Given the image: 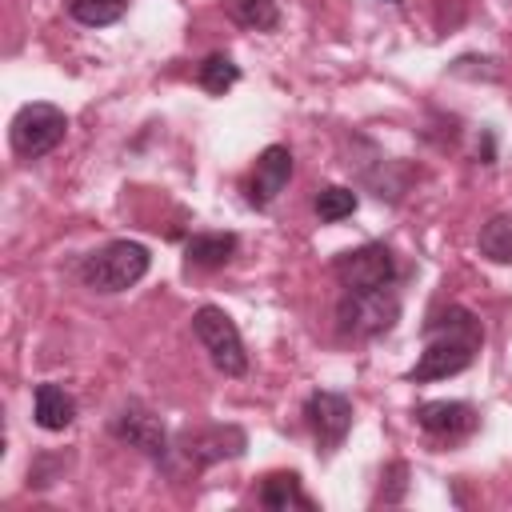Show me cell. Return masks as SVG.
Returning <instances> with one entry per match:
<instances>
[{
  "label": "cell",
  "instance_id": "obj_5",
  "mask_svg": "<svg viewBox=\"0 0 512 512\" xmlns=\"http://www.w3.org/2000/svg\"><path fill=\"white\" fill-rule=\"evenodd\" d=\"M68 136V116L48 104V100H32L24 104L16 116H12V128H8V144L20 160H40L48 156L60 140Z\"/></svg>",
  "mask_w": 512,
  "mask_h": 512
},
{
  "label": "cell",
  "instance_id": "obj_6",
  "mask_svg": "<svg viewBox=\"0 0 512 512\" xmlns=\"http://www.w3.org/2000/svg\"><path fill=\"white\" fill-rule=\"evenodd\" d=\"M332 276L340 280L344 292H360V288H388L400 280V264L392 256L388 244L368 240L360 248H348L332 260Z\"/></svg>",
  "mask_w": 512,
  "mask_h": 512
},
{
  "label": "cell",
  "instance_id": "obj_7",
  "mask_svg": "<svg viewBox=\"0 0 512 512\" xmlns=\"http://www.w3.org/2000/svg\"><path fill=\"white\" fill-rule=\"evenodd\" d=\"M108 432H112L120 444L144 452L152 464H168V452H172L168 428H164V420H160L144 400H124V404L112 412Z\"/></svg>",
  "mask_w": 512,
  "mask_h": 512
},
{
  "label": "cell",
  "instance_id": "obj_1",
  "mask_svg": "<svg viewBox=\"0 0 512 512\" xmlns=\"http://www.w3.org/2000/svg\"><path fill=\"white\" fill-rule=\"evenodd\" d=\"M480 344H484V324L476 320V312H468L464 304H448L424 320V352L408 368V380L428 384V380L456 376L472 368Z\"/></svg>",
  "mask_w": 512,
  "mask_h": 512
},
{
  "label": "cell",
  "instance_id": "obj_10",
  "mask_svg": "<svg viewBox=\"0 0 512 512\" xmlns=\"http://www.w3.org/2000/svg\"><path fill=\"white\" fill-rule=\"evenodd\" d=\"M292 172H296L292 152H288L284 144H268V148L256 156V164H252V172H248V180H244V200H248V208H256V212L272 208L276 196L288 188Z\"/></svg>",
  "mask_w": 512,
  "mask_h": 512
},
{
  "label": "cell",
  "instance_id": "obj_2",
  "mask_svg": "<svg viewBox=\"0 0 512 512\" xmlns=\"http://www.w3.org/2000/svg\"><path fill=\"white\" fill-rule=\"evenodd\" d=\"M152 268V252L140 240H108L96 252H88L80 260V280L92 292H128L132 284H140Z\"/></svg>",
  "mask_w": 512,
  "mask_h": 512
},
{
  "label": "cell",
  "instance_id": "obj_9",
  "mask_svg": "<svg viewBox=\"0 0 512 512\" xmlns=\"http://www.w3.org/2000/svg\"><path fill=\"white\" fill-rule=\"evenodd\" d=\"M248 436L236 424H204V428H184L176 436V452L192 464V468H212L220 460H236L244 456Z\"/></svg>",
  "mask_w": 512,
  "mask_h": 512
},
{
  "label": "cell",
  "instance_id": "obj_12",
  "mask_svg": "<svg viewBox=\"0 0 512 512\" xmlns=\"http://www.w3.org/2000/svg\"><path fill=\"white\" fill-rule=\"evenodd\" d=\"M32 420L44 428V432H64L72 420H76V400L72 392H64L60 384L44 380L32 388Z\"/></svg>",
  "mask_w": 512,
  "mask_h": 512
},
{
  "label": "cell",
  "instance_id": "obj_15",
  "mask_svg": "<svg viewBox=\"0 0 512 512\" xmlns=\"http://www.w3.org/2000/svg\"><path fill=\"white\" fill-rule=\"evenodd\" d=\"M476 248L492 264H512V208H504V212H496L480 224Z\"/></svg>",
  "mask_w": 512,
  "mask_h": 512
},
{
  "label": "cell",
  "instance_id": "obj_13",
  "mask_svg": "<svg viewBox=\"0 0 512 512\" xmlns=\"http://www.w3.org/2000/svg\"><path fill=\"white\" fill-rule=\"evenodd\" d=\"M240 248L236 232H196L184 240V260L192 268H224Z\"/></svg>",
  "mask_w": 512,
  "mask_h": 512
},
{
  "label": "cell",
  "instance_id": "obj_19",
  "mask_svg": "<svg viewBox=\"0 0 512 512\" xmlns=\"http://www.w3.org/2000/svg\"><path fill=\"white\" fill-rule=\"evenodd\" d=\"M232 20L256 32L280 28V0H232Z\"/></svg>",
  "mask_w": 512,
  "mask_h": 512
},
{
  "label": "cell",
  "instance_id": "obj_18",
  "mask_svg": "<svg viewBox=\"0 0 512 512\" xmlns=\"http://www.w3.org/2000/svg\"><path fill=\"white\" fill-rule=\"evenodd\" d=\"M128 0H68V16L84 28H108L124 16Z\"/></svg>",
  "mask_w": 512,
  "mask_h": 512
},
{
  "label": "cell",
  "instance_id": "obj_16",
  "mask_svg": "<svg viewBox=\"0 0 512 512\" xmlns=\"http://www.w3.org/2000/svg\"><path fill=\"white\" fill-rule=\"evenodd\" d=\"M196 80H200V88L204 92H212V96H224L236 80H240V68L232 64V56H224V52H212V56H204L200 60V68H196Z\"/></svg>",
  "mask_w": 512,
  "mask_h": 512
},
{
  "label": "cell",
  "instance_id": "obj_4",
  "mask_svg": "<svg viewBox=\"0 0 512 512\" xmlns=\"http://www.w3.org/2000/svg\"><path fill=\"white\" fill-rule=\"evenodd\" d=\"M192 336L200 340V348L208 352L216 372H224V376H244L248 372V352H244L240 328H236V320L224 308L200 304L192 312Z\"/></svg>",
  "mask_w": 512,
  "mask_h": 512
},
{
  "label": "cell",
  "instance_id": "obj_20",
  "mask_svg": "<svg viewBox=\"0 0 512 512\" xmlns=\"http://www.w3.org/2000/svg\"><path fill=\"white\" fill-rule=\"evenodd\" d=\"M388 4H400V0H388Z\"/></svg>",
  "mask_w": 512,
  "mask_h": 512
},
{
  "label": "cell",
  "instance_id": "obj_8",
  "mask_svg": "<svg viewBox=\"0 0 512 512\" xmlns=\"http://www.w3.org/2000/svg\"><path fill=\"white\" fill-rule=\"evenodd\" d=\"M304 424L316 440V452L328 460L344 448L348 432H352V400L344 392H332V388H316L308 392L304 400Z\"/></svg>",
  "mask_w": 512,
  "mask_h": 512
},
{
  "label": "cell",
  "instance_id": "obj_3",
  "mask_svg": "<svg viewBox=\"0 0 512 512\" xmlns=\"http://www.w3.org/2000/svg\"><path fill=\"white\" fill-rule=\"evenodd\" d=\"M396 320H400L396 284L344 292L340 304H336V332L344 340H380V336H388L396 328Z\"/></svg>",
  "mask_w": 512,
  "mask_h": 512
},
{
  "label": "cell",
  "instance_id": "obj_14",
  "mask_svg": "<svg viewBox=\"0 0 512 512\" xmlns=\"http://www.w3.org/2000/svg\"><path fill=\"white\" fill-rule=\"evenodd\" d=\"M256 500L272 512H288V508H316L312 496L304 492L300 476L296 472H268L264 484L256 488Z\"/></svg>",
  "mask_w": 512,
  "mask_h": 512
},
{
  "label": "cell",
  "instance_id": "obj_17",
  "mask_svg": "<svg viewBox=\"0 0 512 512\" xmlns=\"http://www.w3.org/2000/svg\"><path fill=\"white\" fill-rule=\"evenodd\" d=\"M356 192L352 188H344V184H324L320 192H316V200H312V208H316V216L324 220V224H340V220H348L352 212H356Z\"/></svg>",
  "mask_w": 512,
  "mask_h": 512
},
{
  "label": "cell",
  "instance_id": "obj_11",
  "mask_svg": "<svg viewBox=\"0 0 512 512\" xmlns=\"http://www.w3.org/2000/svg\"><path fill=\"white\" fill-rule=\"evenodd\" d=\"M412 416L432 440H448V444L464 440V436H472L480 428V416H476V408L468 400H424V404H416Z\"/></svg>",
  "mask_w": 512,
  "mask_h": 512
}]
</instances>
